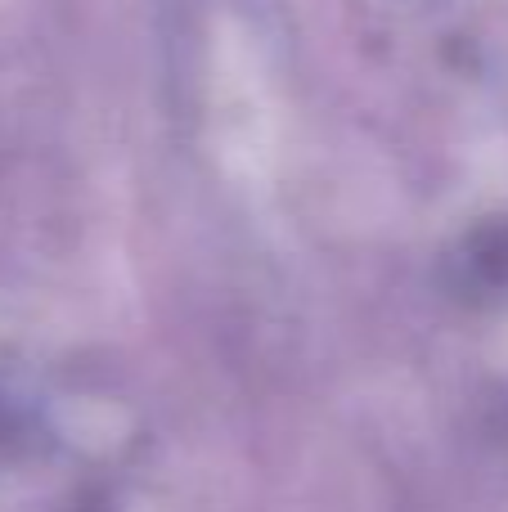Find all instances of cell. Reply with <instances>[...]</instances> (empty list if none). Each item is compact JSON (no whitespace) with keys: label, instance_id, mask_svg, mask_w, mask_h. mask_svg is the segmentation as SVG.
<instances>
[{"label":"cell","instance_id":"obj_1","mask_svg":"<svg viewBox=\"0 0 508 512\" xmlns=\"http://www.w3.org/2000/svg\"><path fill=\"white\" fill-rule=\"evenodd\" d=\"M212 122L221 153L234 171L257 176L270 162V108L261 77L252 68L248 50L234 41H221L216 54V81H212Z\"/></svg>","mask_w":508,"mask_h":512}]
</instances>
